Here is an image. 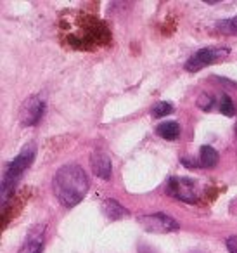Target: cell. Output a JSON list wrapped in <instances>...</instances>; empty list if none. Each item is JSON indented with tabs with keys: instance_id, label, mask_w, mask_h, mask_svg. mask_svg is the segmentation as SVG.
<instances>
[{
	"instance_id": "1",
	"label": "cell",
	"mask_w": 237,
	"mask_h": 253,
	"mask_svg": "<svg viewBox=\"0 0 237 253\" xmlns=\"http://www.w3.org/2000/svg\"><path fill=\"white\" fill-rule=\"evenodd\" d=\"M52 189L63 207L73 208L85 198L88 191V177L78 165H64L56 172Z\"/></svg>"
},
{
	"instance_id": "2",
	"label": "cell",
	"mask_w": 237,
	"mask_h": 253,
	"mask_svg": "<svg viewBox=\"0 0 237 253\" xmlns=\"http://www.w3.org/2000/svg\"><path fill=\"white\" fill-rule=\"evenodd\" d=\"M33 158H35V148H33V146H26V148L9 163L7 170H5V173H4V180H2V200L4 201L14 193L19 179H21V175L26 172V169L32 165Z\"/></svg>"
},
{
	"instance_id": "3",
	"label": "cell",
	"mask_w": 237,
	"mask_h": 253,
	"mask_svg": "<svg viewBox=\"0 0 237 253\" xmlns=\"http://www.w3.org/2000/svg\"><path fill=\"white\" fill-rule=\"evenodd\" d=\"M139 224L144 231L153 232V234H166L178 229V222L166 213H151L139 217Z\"/></svg>"
},
{
	"instance_id": "4",
	"label": "cell",
	"mask_w": 237,
	"mask_h": 253,
	"mask_svg": "<svg viewBox=\"0 0 237 253\" xmlns=\"http://www.w3.org/2000/svg\"><path fill=\"white\" fill-rule=\"evenodd\" d=\"M229 56V49H201L191 57V59L185 63V70L191 71V73H196V71L202 70L206 66H211V64L218 63V61L225 59Z\"/></svg>"
},
{
	"instance_id": "5",
	"label": "cell",
	"mask_w": 237,
	"mask_h": 253,
	"mask_svg": "<svg viewBox=\"0 0 237 253\" xmlns=\"http://www.w3.org/2000/svg\"><path fill=\"white\" fill-rule=\"evenodd\" d=\"M45 111V102L39 95H32L26 99V102L21 108V123L25 126H32L40 122Z\"/></svg>"
},
{
	"instance_id": "6",
	"label": "cell",
	"mask_w": 237,
	"mask_h": 253,
	"mask_svg": "<svg viewBox=\"0 0 237 253\" xmlns=\"http://www.w3.org/2000/svg\"><path fill=\"white\" fill-rule=\"evenodd\" d=\"M168 193L185 203L196 201V187L191 179H170L168 182Z\"/></svg>"
},
{
	"instance_id": "7",
	"label": "cell",
	"mask_w": 237,
	"mask_h": 253,
	"mask_svg": "<svg viewBox=\"0 0 237 253\" xmlns=\"http://www.w3.org/2000/svg\"><path fill=\"white\" fill-rule=\"evenodd\" d=\"M90 167L92 172L95 173L101 179L108 180L111 179V160H109L108 155H104L102 151H94L90 155Z\"/></svg>"
},
{
	"instance_id": "8",
	"label": "cell",
	"mask_w": 237,
	"mask_h": 253,
	"mask_svg": "<svg viewBox=\"0 0 237 253\" xmlns=\"http://www.w3.org/2000/svg\"><path fill=\"white\" fill-rule=\"evenodd\" d=\"M43 250V227H37L35 232H30L26 241L23 243L19 253H42Z\"/></svg>"
},
{
	"instance_id": "9",
	"label": "cell",
	"mask_w": 237,
	"mask_h": 253,
	"mask_svg": "<svg viewBox=\"0 0 237 253\" xmlns=\"http://www.w3.org/2000/svg\"><path fill=\"white\" fill-rule=\"evenodd\" d=\"M102 211H104L109 220H118V218H121V217H128V211L125 210V207H121V205L115 200H106L104 203H102Z\"/></svg>"
},
{
	"instance_id": "10",
	"label": "cell",
	"mask_w": 237,
	"mask_h": 253,
	"mask_svg": "<svg viewBox=\"0 0 237 253\" xmlns=\"http://www.w3.org/2000/svg\"><path fill=\"white\" fill-rule=\"evenodd\" d=\"M156 134L166 141H175L180 135V125L177 122H163L161 125H158Z\"/></svg>"
},
{
	"instance_id": "11",
	"label": "cell",
	"mask_w": 237,
	"mask_h": 253,
	"mask_svg": "<svg viewBox=\"0 0 237 253\" xmlns=\"http://www.w3.org/2000/svg\"><path fill=\"white\" fill-rule=\"evenodd\" d=\"M218 162V153L211 146H202L201 148V165L206 169H213Z\"/></svg>"
},
{
	"instance_id": "12",
	"label": "cell",
	"mask_w": 237,
	"mask_h": 253,
	"mask_svg": "<svg viewBox=\"0 0 237 253\" xmlns=\"http://www.w3.org/2000/svg\"><path fill=\"white\" fill-rule=\"evenodd\" d=\"M216 32L222 35H237V18L232 19H222L215 25Z\"/></svg>"
},
{
	"instance_id": "13",
	"label": "cell",
	"mask_w": 237,
	"mask_h": 253,
	"mask_svg": "<svg viewBox=\"0 0 237 253\" xmlns=\"http://www.w3.org/2000/svg\"><path fill=\"white\" fill-rule=\"evenodd\" d=\"M171 111H173V106H171L170 102H166V101H161V102H158V104H154L153 116H154V118H163V116L170 115Z\"/></svg>"
},
{
	"instance_id": "14",
	"label": "cell",
	"mask_w": 237,
	"mask_h": 253,
	"mask_svg": "<svg viewBox=\"0 0 237 253\" xmlns=\"http://www.w3.org/2000/svg\"><path fill=\"white\" fill-rule=\"evenodd\" d=\"M220 111L225 116L236 115V106H234L232 99H230L229 95H222V97H220Z\"/></svg>"
},
{
	"instance_id": "15",
	"label": "cell",
	"mask_w": 237,
	"mask_h": 253,
	"mask_svg": "<svg viewBox=\"0 0 237 253\" xmlns=\"http://www.w3.org/2000/svg\"><path fill=\"white\" fill-rule=\"evenodd\" d=\"M198 106L201 109H204V111H208V109L213 108V99L208 94H201L198 97Z\"/></svg>"
},
{
	"instance_id": "16",
	"label": "cell",
	"mask_w": 237,
	"mask_h": 253,
	"mask_svg": "<svg viewBox=\"0 0 237 253\" xmlns=\"http://www.w3.org/2000/svg\"><path fill=\"white\" fill-rule=\"evenodd\" d=\"M227 250H229V253H237V236H230L229 239H227Z\"/></svg>"
}]
</instances>
